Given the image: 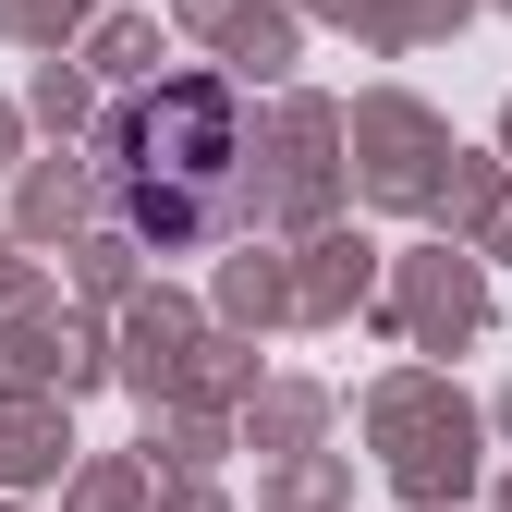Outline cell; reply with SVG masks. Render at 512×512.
Segmentation results:
<instances>
[{
  "label": "cell",
  "mask_w": 512,
  "mask_h": 512,
  "mask_svg": "<svg viewBox=\"0 0 512 512\" xmlns=\"http://www.w3.org/2000/svg\"><path fill=\"white\" fill-rule=\"evenodd\" d=\"M98 183H110V208L135 244H208L244 196V110L232 86L208 74H171V86H135L110 110V135H98Z\"/></svg>",
  "instance_id": "cell-1"
}]
</instances>
